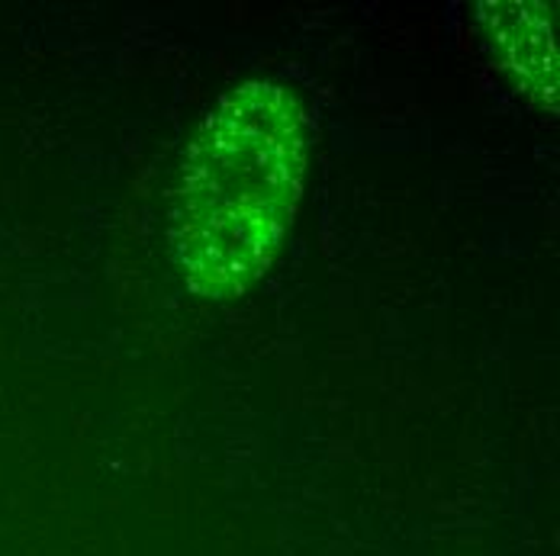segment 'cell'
Wrapping results in <instances>:
<instances>
[{
  "mask_svg": "<svg viewBox=\"0 0 560 556\" xmlns=\"http://www.w3.org/2000/svg\"><path fill=\"white\" fill-rule=\"evenodd\" d=\"M306 149V113L275 81H245L207 113L171 203V251L197 296H242L271 268L303 197Z\"/></svg>",
  "mask_w": 560,
  "mask_h": 556,
  "instance_id": "obj_1",
  "label": "cell"
},
{
  "mask_svg": "<svg viewBox=\"0 0 560 556\" xmlns=\"http://www.w3.org/2000/svg\"><path fill=\"white\" fill-rule=\"evenodd\" d=\"M483 20L490 23V36L503 52L505 68L518 74V81L541 97L555 100L558 91V58L551 39V20L538 3H483Z\"/></svg>",
  "mask_w": 560,
  "mask_h": 556,
  "instance_id": "obj_2",
  "label": "cell"
}]
</instances>
